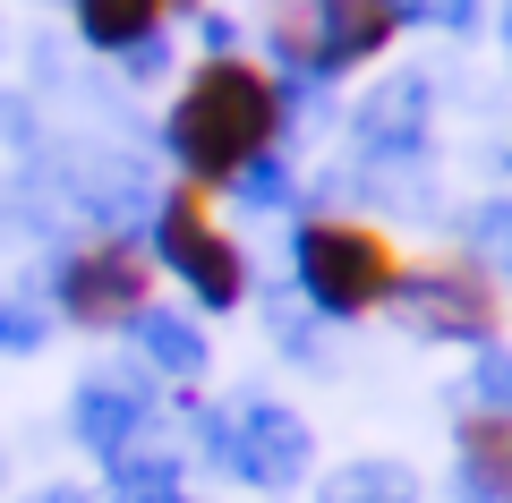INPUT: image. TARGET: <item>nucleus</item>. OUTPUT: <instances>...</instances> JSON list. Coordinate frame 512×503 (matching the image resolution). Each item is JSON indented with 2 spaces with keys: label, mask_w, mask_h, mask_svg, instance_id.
I'll return each mask as SVG.
<instances>
[{
  "label": "nucleus",
  "mask_w": 512,
  "mask_h": 503,
  "mask_svg": "<svg viewBox=\"0 0 512 503\" xmlns=\"http://www.w3.org/2000/svg\"><path fill=\"white\" fill-rule=\"evenodd\" d=\"M282 77L274 60H256V52H205L197 69L180 77V94H171L163 111V137L171 154H180V180L197 188H231L248 180V171H265L282 145Z\"/></svg>",
  "instance_id": "f257e3e1"
},
{
  "label": "nucleus",
  "mask_w": 512,
  "mask_h": 503,
  "mask_svg": "<svg viewBox=\"0 0 512 503\" xmlns=\"http://www.w3.org/2000/svg\"><path fill=\"white\" fill-rule=\"evenodd\" d=\"M197 9H205V0H171V18H197Z\"/></svg>",
  "instance_id": "1a4fd4ad"
},
{
  "label": "nucleus",
  "mask_w": 512,
  "mask_h": 503,
  "mask_svg": "<svg viewBox=\"0 0 512 503\" xmlns=\"http://www.w3.org/2000/svg\"><path fill=\"white\" fill-rule=\"evenodd\" d=\"M291 265H299V290L342 324L410 299V248L384 222H359V214H308L291 231Z\"/></svg>",
  "instance_id": "f03ea898"
},
{
  "label": "nucleus",
  "mask_w": 512,
  "mask_h": 503,
  "mask_svg": "<svg viewBox=\"0 0 512 503\" xmlns=\"http://www.w3.org/2000/svg\"><path fill=\"white\" fill-rule=\"evenodd\" d=\"M265 35L291 69L342 77L359 60L393 52L402 35V0H265Z\"/></svg>",
  "instance_id": "20e7f679"
},
{
  "label": "nucleus",
  "mask_w": 512,
  "mask_h": 503,
  "mask_svg": "<svg viewBox=\"0 0 512 503\" xmlns=\"http://www.w3.org/2000/svg\"><path fill=\"white\" fill-rule=\"evenodd\" d=\"M154 256H163V273H180L214 316H231V307L248 299V248H239L222 197H214V188H197V180H171V188H163Z\"/></svg>",
  "instance_id": "7ed1b4c3"
},
{
  "label": "nucleus",
  "mask_w": 512,
  "mask_h": 503,
  "mask_svg": "<svg viewBox=\"0 0 512 503\" xmlns=\"http://www.w3.org/2000/svg\"><path fill=\"white\" fill-rule=\"evenodd\" d=\"M402 307L436 333V342H504V324H512V290L495 282L470 248L410 256V299Z\"/></svg>",
  "instance_id": "423d86ee"
},
{
  "label": "nucleus",
  "mask_w": 512,
  "mask_h": 503,
  "mask_svg": "<svg viewBox=\"0 0 512 503\" xmlns=\"http://www.w3.org/2000/svg\"><path fill=\"white\" fill-rule=\"evenodd\" d=\"M453 444H461V461H470V478L487 486L495 503H512V410H470Z\"/></svg>",
  "instance_id": "6e6552de"
},
{
  "label": "nucleus",
  "mask_w": 512,
  "mask_h": 503,
  "mask_svg": "<svg viewBox=\"0 0 512 503\" xmlns=\"http://www.w3.org/2000/svg\"><path fill=\"white\" fill-rule=\"evenodd\" d=\"M69 9L94 52H137V43H154L171 26V0H69Z\"/></svg>",
  "instance_id": "0eeeda50"
},
{
  "label": "nucleus",
  "mask_w": 512,
  "mask_h": 503,
  "mask_svg": "<svg viewBox=\"0 0 512 503\" xmlns=\"http://www.w3.org/2000/svg\"><path fill=\"white\" fill-rule=\"evenodd\" d=\"M154 290H163V256L146 239H120V231L69 248L60 273H52V299H60V316L77 333H120V324H137L154 307Z\"/></svg>",
  "instance_id": "39448f33"
}]
</instances>
